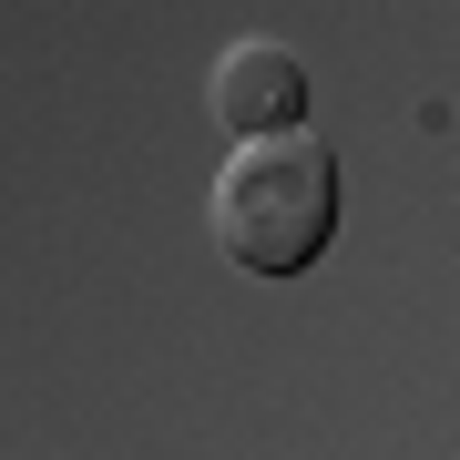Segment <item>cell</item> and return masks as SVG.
Masks as SVG:
<instances>
[{
	"label": "cell",
	"instance_id": "cell-1",
	"mask_svg": "<svg viewBox=\"0 0 460 460\" xmlns=\"http://www.w3.org/2000/svg\"><path fill=\"white\" fill-rule=\"evenodd\" d=\"M338 235V154L317 133L235 144L215 174V246L246 277H307Z\"/></svg>",
	"mask_w": 460,
	"mask_h": 460
},
{
	"label": "cell",
	"instance_id": "cell-2",
	"mask_svg": "<svg viewBox=\"0 0 460 460\" xmlns=\"http://www.w3.org/2000/svg\"><path fill=\"white\" fill-rule=\"evenodd\" d=\"M215 123L235 133V144H277V133H307V62H296L287 41H235L226 62H215Z\"/></svg>",
	"mask_w": 460,
	"mask_h": 460
}]
</instances>
